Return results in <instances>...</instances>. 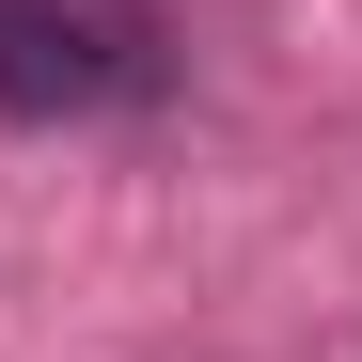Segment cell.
I'll use <instances>...</instances> for the list:
<instances>
[{
    "instance_id": "6da1fadb",
    "label": "cell",
    "mask_w": 362,
    "mask_h": 362,
    "mask_svg": "<svg viewBox=\"0 0 362 362\" xmlns=\"http://www.w3.org/2000/svg\"><path fill=\"white\" fill-rule=\"evenodd\" d=\"M127 79H142L127 32L64 16V0H0V110H95V95H127Z\"/></svg>"
}]
</instances>
